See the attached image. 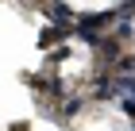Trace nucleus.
<instances>
[{"mask_svg": "<svg viewBox=\"0 0 135 131\" xmlns=\"http://www.w3.org/2000/svg\"><path fill=\"white\" fill-rule=\"evenodd\" d=\"M46 16H50V23H62V27L73 23V8L62 4V0H46Z\"/></svg>", "mask_w": 135, "mask_h": 131, "instance_id": "nucleus-1", "label": "nucleus"}, {"mask_svg": "<svg viewBox=\"0 0 135 131\" xmlns=\"http://www.w3.org/2000/svg\"><path fill=\"white\" fill-rule=\"evenodd\" d=\"M93 96L97 100H116V73H100L93 81Z\"/></svg>", "mask_w": 135, "mask_h": 131, "instance_id": "nucleus-2", "label": "nucleus"}, {"mask_svg": "<svg viewBox=\"0 0 135 131\" xmlns=\"http://www.w3.org/2000/svg\"><path fill=\"white\" fill-rule=\"evenodd\" d=\"M70 31H73V27H62V23H50V27H42V35H39V46L46 50V46H54L58 39H66Z\"/></svg>", "mask_w": 135, "mask_h": 131, "instance_id": "nucleus-3", "label": "nucleus"}, {"mask_svg": "<svg viewBox=\"0 0 135 131\" xmlns=\"http://www.w3.org/2000/svg\"><path fill=\"white\" fill-rule=\"evenodd\" d=\"M116 96H135V70L116 73Z\"/></svg>", "mask_w": 135, "mask_h": 131, "instance_id": "nucleus-4", "label": "nucleus"}, {"mask_svg": "<svg viewBox=\"0 0 135 131\" xmlns=\"http://www.w3.org/2000/svg\"><path fill=\"white\" fill-rule=\"evenodd\" d=\"M42 93H46L50 100H62V96H66V81H62V77H46V85H42Z\"/></svg>", "mask_w": 135, "mask_h": 131, "instance_id": "nucleus-5", "label": "nucleus"}, {"mask_svg": "<svg viewBox=\"0 0 135 131\" xmlns=\"http://www.w3.org/2000/svg\"><path fill=\"white\" fill-rule=\"evenodd\" d=\"M81 108H85V96H70V100L62 104V120H77Z\"/></svg>", "mask_w": 135, "mask_h": 131, "instance_id": "nucleus-6", "label": "nucleus"}, {"mask_svg": "<svg viewBox=\"0 0 135 131\" xmlns=\"http://www.w3.org/2000/svg\"><path fill=\"white\" fill-rule=\"evenodd\" d=\"M116 100H120V112L135 123V96H116Z\"/></svg>", "mask_w": 135, "mask_h": 131, "instance_id": "nucleus-7", "label": "nucleus"}, {"mask_svg": "<svg viewBox=\"0 0 135 131\" xmlns=\"http://www.w3.org/2000/svg\"><path fill=\"white\" fill-rule=\"evenodd\" d=\"M27 89H35V93H42V85H46V77H42V73H27Z\"/></svg>", "mask_w": 135, "mask_h": 131, "instance_id": "nucleus-8", "label": "nucleus"}, {"mask_svg": "<svg viewBox=\"0 0 135 131\" xmlns=\"http://www.w3.org/2000/svg\"><path fill=\"white\" fill-rule=\"evenodd\" d=\"M66 58H70V46H58V50H50V58H46V62L58 66V62H66Z\"/></svg>", "mask_w": 135, "mask_h": 131, "instance_id": "nucleus-9", "label": "nucleus"}, {"mask_svg": "<svg viewBox=\"0 0 135 131\" xmlns=\"http://www.w3.org/2000/svg\"><path fill=\"white\" fill-rule=\"evenodd\" d=\"M8 131H27V123H12V127Z\"/></svg>", "mask_w": 135, "mask_h": 131, "instance_id": "nucleus-10", "label": "nucleus"}, {"mask_svg": "<svg viewBox=\"0 0 135 131\" xmlns=\"http://www.w3.org/2000/svg\"><path fill=\"white\" fill-rule=\"evenodd\" d=\"M131 131H135V127H131Z\"/></svg>", "mask_w": 135, "mask_h": 131, "instance_id": "nucleus-11", "label": "nucleus"}]
</instances>
